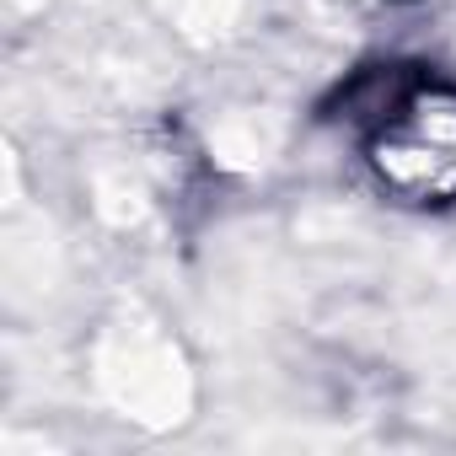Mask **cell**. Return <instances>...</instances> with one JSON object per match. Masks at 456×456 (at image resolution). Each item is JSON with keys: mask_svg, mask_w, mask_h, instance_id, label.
I'll use <instances>...</instances> for the list:
<instances>
[{"mask_svg": "<svg viewBox=\"0 0 456 456\" xmlns=\"http://www.w3.org/2000/svg\"><path fill=\"white\" fill-rule=\"evenodd\" d=\"M365 167L397 204H456V86L387 76L365 108Z\"/></svg>", "mask_w": 456, "mask_h": 456, "instance_id": "6da1fadb", "label": "cell"}]
</instances>
